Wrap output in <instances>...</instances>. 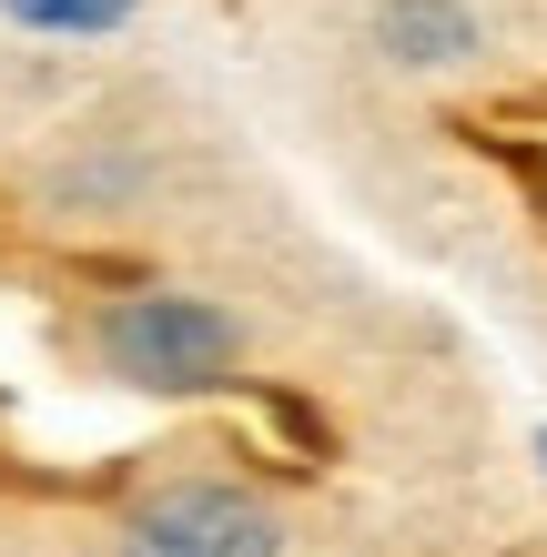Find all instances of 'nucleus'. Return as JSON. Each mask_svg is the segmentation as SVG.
<instances>
[{
	"label": "nucleus",
	"mask_w": 547,
	"mask_h": 557,
	"mask_svg": "<svg viewBox=\"0 0 547 557\" xmlns=\"http://www.w3.org/2000/svg\"><path fill=\"white\" fill-rule=\"evenodd\" d=\"M142 0H0V21L41 30V41H102V30H122Z\"/></svg>",
	"instance_id": "20e7f679"
},
{
	"label": "nucleus",
	"mask_w": 547,
	"mask_h": 557,
	"mask_svg": "<svg viewBox=\"0 0 547 557\" xmlns=\"http://www.w3.org/2000/svg\"><path fill=\"white\" fill-rule=\"evenodd\" d=\"M91 366L112 385H133V396H223L244 366V324L213 294L142 284V294H112L91 314Z\"/></svg>",
	"instance_id": "f257e3e1"
},
{
	"label": "nucleus",
	"mask_w": 547,
	"mask_h": 557,
	"mask_svg": "<svg viewBox=\"0 0 547 557\" xmlns=\"http://www.w3.org/2000/svg\"><path fill=\"white\" fill-rule=\"evenodd\" d=\"M537 456H547V436H537Z\"/></svg>",
	"instance_id": "39448f33"
},
{
	"label": "nucleus",
	"mask_w": 547,
	"mask_h": 557,
	"mask_svg": "<svg viewBox=\"0 0 547 557\" xmlns=\"http://www.w3.org/2000/svg\"><path fill=\"white\" fill-rule=\"evenodd\" d=\"M122 557H284V517L253 486L223 476H183L122 517Z\"/></svg>",
	"instance_id": "f03ea898"
},
{
	"label": "nucleus",
	"mask_w": 547,
	"mask_h": 557,
	"mask_svg": "<svg viewBox=\"0 0 547 557\" xmlns=\"http://www.w3.org/2000/svg\"><path fill=\"white\" fill-rule=\"evenodd\" d=\"M375 51L396 72H457V61L487 51V21L467 0H385L375 11Z\"/></svg>",
	"instance_id": "7ed1b4c3"
}]
</instances>
